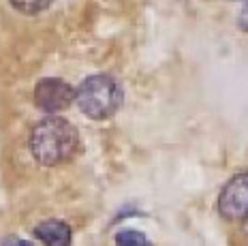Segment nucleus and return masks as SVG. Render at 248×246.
Listing matches in <instances>:
<instances>
[{
    "label": "nucleus",
    "mask_w": 248,
    "mask_h": 246,
    "mask_svg": "<svg viewBox=\"0 0 248 246\" xmlns=\"http://www.w3.org/2000/svg\"><path fill=\"white\" fill-rule=\"evenodd\" d=\"M79 148L77 129L69 120L49 116L34 124L30 133V152L43 167H56L75 156Z\"/></svg>",
    "instance_id": "obj_1"
},
{
    "label": "nucleus",
    "mask_w": 248,
    "mask_h": 246,
    "mask_svg": "<svg viewBox=\"0 0 248 246\" xmlns=\"http://www.w3.org/2000/svg\"><path fill=\"white\" fill-rule=\"evenodd\" d=\"M124 92L111 75H90L77 88V107L92 120H107L120 109Z\"/></svg>",
    "instance_id": "obj_2"
},
{
    "label": "nucleus",
    "mask_w": 248,
    "mask_h": 246,
    "mask_svg": "<svg viewBox=\"0 0 248 246\" xmlns=\"http://www.w3.org/2000/svg\"><path fill=\"white\" fill-rule=\"evenodd\" d=\"M77 101V90L64 79L45 77L34 88V105L45 114H58Z\"/></svg>",
    "instance_id": "obj_3"
},
{
    "label": "nucleus",
    "mask_w": 248,
    "mask_h": 246,
    "mask_svg": "<svg viewBox=\"0 0 248 246\" xmlns=\"http://www.w3.org/2000/svg\"><path fill=\"white\" fill-rule=\"evenodd\" d=\"M218 212L227 220L248 218V173H237L218 195Z\"/></svg>",
    "instance_id": "obj_4"
},
{
    "label": "nucleus",
    "mask_w": 248,
    "mask_h": 246,
    "mask_svg": "<svg viewBox=\"0 0 248 246\" xmlns=\"http://www.w3.org/2000/svg\"><path fill=\"white\" fill-rule=\"evenodd\" d=\"M34 238L43 246H71L73 233H71V227L66 223L49 218L34 227Z\"/></svg>",
    "instance_id": "obj_5"
},
{
    "label": "nucleus",
    "mask_w": 248,
    "mask_h": 246,
    "mask_svg": "<svg viewBox=\"0 0 248 246\" xmlns=\"http://www.w3.org/2000/svg\"><path fill=\"white\" fill-rule=\"evenodd\" d=\"M116 246H152V242L137 229H122L116 235Z\"/></svg>",
    "instance_id": "obj_6"
},
{
    "label": "nucleus",
    "mask_w": 248,
    "mask_h": 246,
    "mask_svg": "<svg viewBox=\"0 0 248 246\" xmlns=\"http://www.w3.org/2000/svg\"><path fill=\"white\" fill-rule=\"evenodd\" d=\"M9 2H11L15 11L26 13V15H37L49 7L51 0H9Z\"/></svg>",
    "instance_id": "obj_7"
},
{
    "label": "nucleus",
    "mask_w": 248,
    "mask_h": 246,
    "mask_svg": "<svg viewBox=\"0 0 248 246\" xmlns=\"http://www.w3.org/2000/svg\"><path fill=\"white\" fill-rule=\"evenodd\" d=\"M0 246H32V242H28V240H24V238H17V235H9V238L2 240Z\"/></svg>",
    "instance_id": "obj_8"
},
{
    "label": "nucleus",
    "mask_w": 248,
    "mask_h": 246,
    "mask_svg": "<svg viewBox=\"0 0 248 246\" xmlns=\"http://www.w3.org/2000/svg\"><path fill=\"white\" fill-rule=\"evenodd\" d=\"M237 24H240V28H242V30H248V0H246L244 7H242L240 17H237Z\"/></svg>",
    "instance_id": "obj_9"
},
{
    "label": "nucleus",
    "mask_w": 248,
    "mask_h": 246,
    "mask_svg": "<svg viewBox=\"0 0 248 246\" xmlns=\"http://www.w3.org/2000/svg\"><path fill=\"white\" fill-rule=\"evenodd\" d=\"M244 233H246V238H248V218L244 220Z\"/></svg>",
    "instance_id": "obj_10"
}]
</instances>
